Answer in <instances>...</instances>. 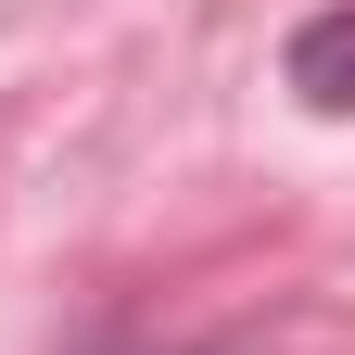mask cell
<instances>
[{"instance_id": "6da1fadb", "label": "cell", "mask_w": 355, "mask_h": 355, "mask_svg": "<svg viewBox=\"0 0 355 355\" xmlns=\"http://www.w3.org/2000/svg\"><path fill=\"white\" fill-rule=\"evenodd\" d=\"M279 76H292V102H318V114H355V0H330V13H304V26H292Z\"/></svg>"}]
</instances>
